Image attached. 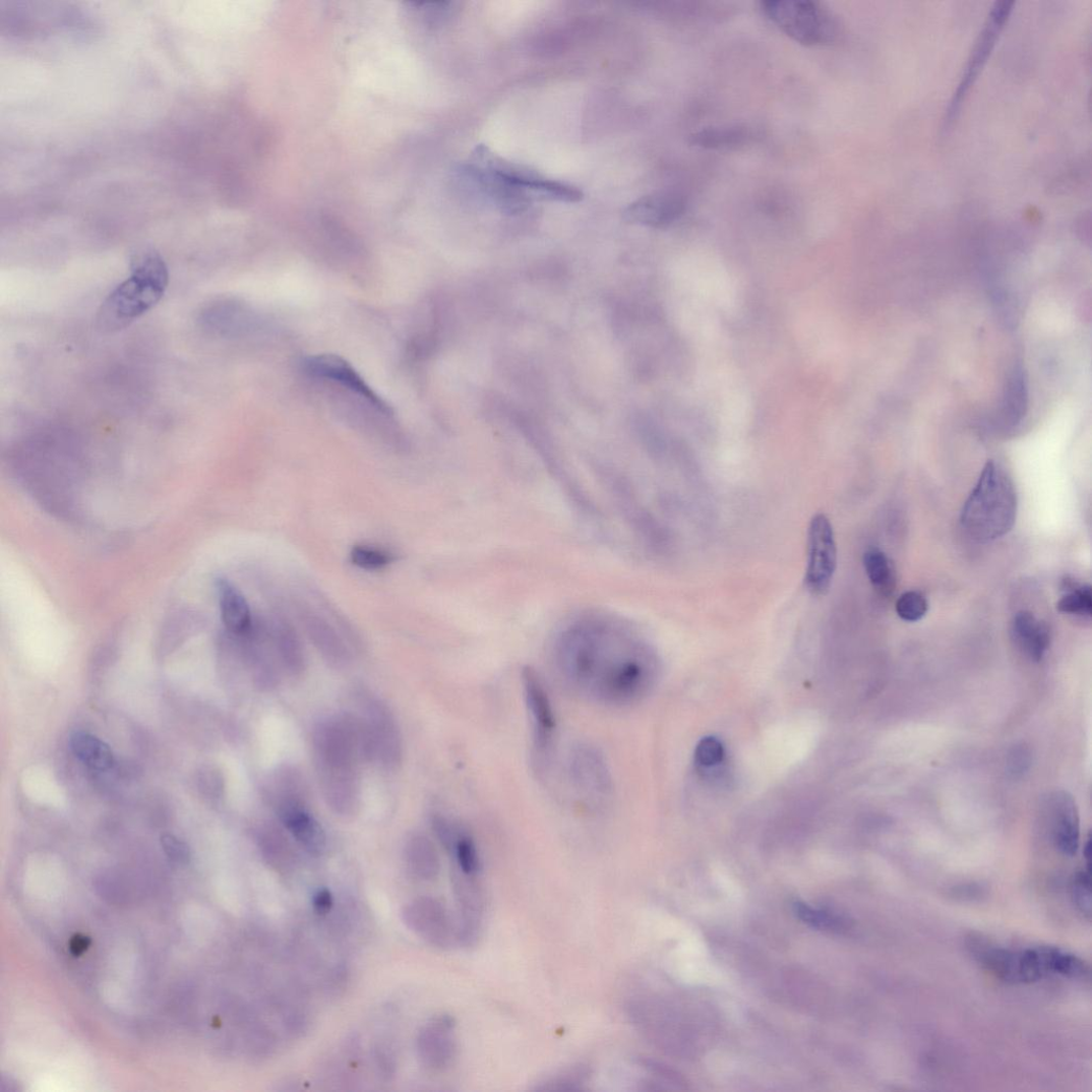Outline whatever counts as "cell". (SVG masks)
Listing matches in <instances>:
<instances>
[{"instance_id":"6da1fadb","label":"cell","mask_w":1092,"mask_h":1092,"mask_svg":"<svg viewBox=\"0 0 1092 1092\" xmlns=\"http://www.w3.org/2000/svg\"><path fill=\"white\" fill-rule=\"evenodd\" d=\"M555 663L564 684L586 701L623 708L641 701L654 680L650 650L624 623L591 616L562 631Z\"/></svg>"},{"instance_id":"7a4b0ae2","label":"cell","mask_w":1092,"mask_h":1092,"mask_svg":"<svg viewBox=\"0 0 1092 1092\" xmlns=\"http://www.w3.org/2000/svg\"><path fill=\"white\" fill-rule=\"evenodd\" d=\"M466 171L506 214L526 211L535 200L575 203L583 198L578 188L507 162L484 144L475 147Z\"/></svg>"},{"instance_id":"3957f363","label":"cell","mask_w":1092,"mask_h":1092,"mask_svg":"<svg viewBox=\"0 0 1092 1092\" xmlns=\"http://www.w3.org/2000/svg\"><path fill=\"white\" fill-rule=\"evenodd\" d=\"M169 274L162 255L143 250L132 260V276L120 284L103 302L98 325L104 332L124 329L155 308L168 287Z\"/></svg>"},{"instance_id":"277c9868","label":"cell","mask_w":1092,"mask_h":1092,"mask_svg":"<svg viewBox=\"0 0 1092 1092\" xmlns=\"http://www.w3.org/2000/svg\"><path fill=\"white\" fill-rule=\"evenodd\" d=\"M1018 497L1010 475L989 462L961 511V526L975 541L988 543L1009 535L1017 520Z\"/></svg>"},{"instance_id":"5b68a950","label":"cell","mask_w":1092,"mask_h":1092,"mask_svg":"<svg viewBox=\"0 0 1092 1092\" xmlns=\"http://www.w3.org/2000/svg\"><path fill=\"white\" fill-rule=\"evenodd\" d=\"M761 8L786 36L805 47H821L833 43L839 25L832 12L821 4L805 0H770Z\"/></svg>"},{"instance_id":"8992f818","label":"cell","mask_w":1092,"mask_h":1092,"mask_svg":"<svg viewBox=\"0 0 1092 1092\" xmlns=\"http://www.w3.org/2000/svg\"><path fill=\"white\" fill-rule=\"evenodd\" d=\"M522 685L533 728V764L543 774L550 767L555 746V712L548 691L533 669L524 670Z\"/></svg>"},{"instance_id":"52a82bcc","label":"cell","mask_w":1092,"mask_h":1092,"mask_svg":"<svg viewBox=\"0 0 1092 1092\" xmlns=\"http://www.w3.org/2000/svg\"><path fill=\"white\" fill-rule=\"evenodd\" d=\"M1014 5V2L1003 0V2H996L989 12L986 23L984 27H982L975 42V46L968 59L964 73L961 75L957 89L948 108L946 117L947 127L956 120L972 85L978 78L982 68L985 67L1005 24H1007L1010 19Z\"/></svg>"},{"instance_id":"ba28073f","label":"cell","mask_w":1092,"mask_h":1092,"mask_svg":"<svg viewBox=\"0 0 1092 1092\" xmlns=\"http://www.w3.org/2000/svg\"><path fill=\"white\" fill-rule=\"evenodd\" d=\"M567 767L574 790L589 806H603L613 795L614 782L608 763L595 746H575Z\"/></svg>"},{"instance_id":"9c48e42d","label":"cell","mask_w":1092,"mask_h":1092,"mask_svg":"<svg viewBox=\"0 0 1092 1092\" xmlns=\"http://www.w3.org/2000/svg\"><path fill=\"white\" fill-rule=\"evenodd\" d=\"M838 564V548L832 522L823 513L813 517L807 532L804 583L813 595H825L832 586Z\"/></svg>"},{"instance_id":"30bf717a","label":"cell","mask_w":1092,"mask_h":1092,"mask_svg":"<svg viewBox=\"0 0 1092 1092\" xmlns=\"http://www.w3.org/2000/svg\"><path fill=\"white\" fill-rule=\"evenodd\" d=\"M304 369L311 376L339 383L343 387L352 390L365 400L376 411L391 417L392 410L369 387L357 370L344 359L335 355H320L310 357L304 361Z\"/></svg>"},{"instance_id":"8fae6325","label":"cell","mask_w":1092,"mask_h":1092,"mask_svg":"<svg viewBox=\"0 0 1092 1092\" xmlns=\"http://www.w3.org/2000/svg\"><path fill=\"white\" fill-rule=\"evenodd\" d=\"M686 204L685 196L679 191H658L629 204L623 211V220L632 225L666 228L680 220Z\"/></svg>"},{"instance_id":"7c38bea8","label":"cell","mask_w":1092,"mask_h":1092,"mask_svg":"<svg viewBox=\"0 0 1092 1092\" xmlns=\"http://www.w3.org/2000/svg\"><path fill=\"white\" fill-rule=\"evenodd\" d=\"M367 722L370 736V760H378L387 768H396L402 760L399 730L387 710L378 702L367 703Z\"/></svg>"},{"instance_id":"4fadbf2b","label":"cell","mask_w":1092,"mask_h":1092,"mask_svg":"<svg viewBox=\"0 0 1092 1092\" xmlns=\"http://www.w3.org/2000/svg\"><path fill=\"white\" fill-rule=\"evenodd\" d=\"M1053 841L1060 853L1074 857L1080 847V818L1072 795L1060 791L1048 801Z\"/></svg>"},{"instance_id":"5bb4252c","label":"cell","mask_w":1092,"mask_h":1092,"mask_svg":"<svg viewBox=\"0 0 1092 1092\" xmlns=\"http://www.w3.org/2000/svg\"><path fill=\"white\" fill-rule=\"evenodd\" d=\"M297 614L305 632L327 663L344 667L351 661L346 645L329 621L304 605L299 606Z\"/></svg>"},{"instance_id":"9a60e30c","label":"cell","mask_w":1092,"mask_h":1092,"mask_svg":"<svg viewBox=\"0 0 1092 1092\" xmlns=\"http://www.w3.org/2000/svg\"><path fill=\"white\" fill-rule=\"evenodd\" d=\"M270 640L277 658L293 675L301 674L307 660L295 627L288 617L274 613L267 618Z\"/></svg>"},{"instance_id":"2e32d148","label":"cell","mask_w":1092,"mask_h":1092,"mask_svg":"<svg viewBox=\"0 0 1092 1092\" xmlns=\"http://www.w3.org/2000/svg\"><path fill=\"white\" fill-rule=\"evenodd\" d=\"M1012 634L1017 646L1036 663L1043 660L1051 645L1050 627L1030 611H1020L1015 616Z\"/></svg>"},{"instance_id":"e0dca14e","label":"cell","mask_w":1092,"mask_h":1092,"mask_svg":"<svg viewBox=\"0 0 1092 1092\" xmlns=\"http://www.w3.org/2000/svg\"><path fill=\"white\" fill-rule=\"evenodd\" d=\"M217 589L222 619L227 629L235 636L248 634L254 618L245 597L228 580L218 581Z\"/></svg>"},{"instance_id":"ac0fdd59","label":"cell","mask_w":1092,"mask_h":1092,"mask_svg":"<svg viewBox=\"0 0 1092 1092\" xmlns=\"http://www.w3.org/2000/svg\"><path fill=\"white\" fill-rule=\"evenodd\" d=\"M1029 386L1025 371L1021 364L1014 367L1012 374L1004 389L1000 404L998 422L1004 429L1017 427L1028 412Z\"/></svg>"},{"instance_id":"d6986e66","label":"cell","mask_w":1092,"mask_h":1092,"mask_svg":"<svg viewBox=\"0 0 1092 1092\" xmlns=\"http://www.w3.org/2000/svg\"><path fill=\"white\" fill-rule=\"evenodd\" d=\"M279 814L302 847L314 855L322 853L325 848L323 829L310 813L305 811L303 804L286 806V809L283 807Z\"/></svg>"},{"instance_id":"ffe728a7","label":"cell","mask_w":1092,"mask_h":1092,"mask_svg":"<svg viewBox=\"0 0 1092 1092\" xmlns=\"http://www.w3.org/2000/svg\"><path fill=\"white\" fill-rule=\"evenodd\" d=\"M452 1030L451 1020L445 1018L434 1023L425 1036L426 1059L435 1069L446 1068L454 1057L456 1043Z\"/></svg>"},{"instance_id":"44dd1931","label":"cell","mask_w":1092,"mask_h":1092,"mask_svg":"<svg viewBox=\"0 0 1092 1092\" xmlns=\"http://www.w3.org/2000/svg\"><path fill=\"white\" fill-rule=\"evenodd\" d=\"M70 746L74 755L86 767L97 771H106L113 767L114 753L112 749L103 740L90 733H74L70 738Z\"/></svg>"},{"instance_id":"7402d4cb","label":"cell","mask_w":1092,"mask_h":1092,"mask_svg":"<svg viewBox=\"0 0 1092 1092\" xmlns=\"http://www.w3.org/2000/svg\"><path fill=\"white\" fill-rule=\"evenodd\" d=\"M420 924L431 943L439 947H448L452 942L453 929L443 906L435 901L420 904Z\"/></svg>"},{"instance_id":"603a6c76","label":"cell","mask_w":1092,"mask_h":1092,"mask_svg":"<svg viewBox=\"0 0 1092 1092\" xmlns=\"http://www.w3.org/2000/svg\"><path fill=\"white\" fill-rule=\"evenodd\" d=\"M752 137L751 130L747 127H712L690 135L689 143L697 147L720 149L737 147L747 143Z\"/></svg>"},{"instance_id":"cb8c5ba5","label":"cell","mask_w":1092,"mask_h":1092,"mask_svg":"<svg viewBox=\"0 0 1092 1092\" xmlns=\"http://www.w3.org/2000/svg\"><path fill=\"white\" fill-rule=\"evenodd\" d=\"M410 863L420 876L430 879L438 875L440 861L432 842L426 837H414L408 846Z\"/></svg>"},{"instance_id":"d4e9b609","label":"cell","mask_w":1092,"mask_h":1092,"mask_svg":"<svg viewBox=\"0 0 1092 1092\" xmlns=\"http://www.w3.org/2000/svg\"><path fill=\"white\" fill-rule=\"evenodd\" d=\"M451 851L459 871L465 876L477 877L480 870V858L475 841L462 827H458L457 833L447 848Z\"/></svg>"},{"instance_id":"484cf974","label":"cell","mask_w":1092,"mask_h":1092,"mask_svg":"<svg viewBox=\"0 0 1092 1092\" xmlns=\"http://www.w3.org/2000/svg\"><path fill=\"white\" fill-rule=\"evenodd\" d=\"M794 912L799 920L814 928L842 931L850 926V922L844 916L832 911L814 909L803 903H795Z\"/></svg>"},{"instance_id":"4316f807","label":"cell","mask_w":1092,"mask_h":1092,"mask_svg":"<svg viewBox=\"0 0 1092 1092\" xmlns=\"http://www.w3.org/2000/svg\"><path fill=\"white\" fill-rule=\"evenodd\" d=\"M864 567L872 586L887 593L893 584V567L887 555L877 549L868 550L864 554Z\"/></svg>"},{"instance_id":"83f0119b","label":"cell","mask_w":1092,"mask_h":1092,"mask_svg":"<svg viewBox=\"0 0 1092 1092\" xmlns=\"http://www.w3.org/2000/svg\"><path fill=\"white\" fill-rule=\"evenodd\" d=\"M1058 601L1057 609L1060 613L1080 617H1091L1092 593L1090 586H1072Z\"/></svg>"},{"instance_id":"f1b7e54d","label":"cell","mask_w":1092,"mask_h":1092,"mask_svg":"<svg viewBox=\"0 0 1092 1092\" xmlns=\"http://www.w3.org/2000/svg\"><path fill=\"white\" fill-rule=\"evenodd\" d=\"M352 562L365 571H380L385 569L397 557L386 551L370 548L366 545H356L351 552Z\"/></svg>"},{"instance_id":"f546056e","label":"cell","mask_w":1092,"mask_h":1092,"mask_svg":"<svg viewBox=\"0 0 1092 1092\" xmlns=\"http://www.w3.org/2000/svg\"><path fill=\"white\" fill-rule=\"evenodd\" d=\"M927 600L920 593H905L897 602V613L901 619L907 622L920 621L927 614Z\"/></svg>"},{"instance_id":"4dcf8cb0","label":"cell","mask_w":1092,"mask_h":1092,"mask_svg":"<svg viewBox=\"0 0 1092 1092\" xmlns=\"http://www.w3.org/2000/svg\"><path fill=\"white\" fill-rule=\"evenodd\" d=\"M725 750L722 742L715 737H706L699 742L694 759L697 766L710 769L723 761Z\"/></svg>"},{"instance_id":"1f68e13d","label":"cell","mask_w":1092,"mask_h":1092,"mask_svg":"<svg viewBox=\"0 0 1092 1092\" xmlns=\"http://www.w3.org/2000/svg\"><path fill=\"white\" fill-rule=\"evenodd\" d=\"M1073 899L1078 909L1090 919L1091 916V869L1077 872L1073 881Z\"/></svg>"},{"instance_id":"d6a6232c","label":"cell","mask_w":1092,"mask_h":1092,"mask_svg":"<svg viewBox=\"0 0 1092 1092\" xmlns=\"http://www.w3.org/2000/svg\"><path fill=\"white\" fill-rule=\"evenodd\" d=\"M1032 766L1031 749L1025 744H1017L1008 756V772L1013 778H1021Z\"/></svg>"},{"instance_id":"836d02e7","label":"cell","mask_w":1092,"mask_h":1092,"mask_svg":"<svg viewBox=\"0 0 1092 1092\" xmlns=\"http://www.w3.org/2000/svg\"><path fill=\"white\" fill-rule=\"evenodd\" d=\"M162 847L167 857L178 864H187L190 859L188 845L181 839L172 835H165L161 839Z\"/></svg>"},{"instance_id":"e575fe53","label":"cell","mask_w":1092,"mask_h":1092,"mask_svg":"<svg viewBox=\"0 0 1092 1092\" xmlns=\"http://www.w3.org/2000/svg\"><path fill=\"white\" fill-rule=\"evenodd\" d=\"M313 905L317 913L325 914L330 911L333 906L332 894L329 890H319L313 899Z\"/></svg>"},{"instance_id":"d590c367","label":"cell","mask_w":1092,"mask_h":1092,"mask_svg":"<svg viewBox=\"0 0 1092 1092\" xmlns=\"http://www.w3.org/2000/svg\"><path fill=\"white\" fill-rule=\"evenodd\" d=\"M92 946V938L81 933H76L70 942L71 954L75 957L82 955Z\"/></svg>"},{"instance_id":"8d00e7d4","label":"cell","mask_w":1092,"mask_h":1092,"mask_svg":"<svg viewBox=\"0 0 1092 1092\" xmlns=\"http://www.w3.org/2000/svg\"><path fill=\"white\" fill-rule=\"evenodd\" d=\"M201 781L203 782L204 789H205L206 793H208V794H211V795L216 796V795L220 794L222 792V790H223V788H222L223 781L220 778V776H218L217 774H214V772L206 773L203 776Z\"/></svg>"},{"instance_id":"74e56055","label":"cell","mask_w":1092,"mask_h":1092,"mask_svg":"<svg viewBox=\"0 0 1092 1092\" xmlns=\"http://www.w3.org/2000/svg\"><path fill=\"white\" fill-rule=\"evenodd\" d=\"M1084 857L1086 860V868L1091 869V838L1088 837L1084 846Z\"/></svg>"}]
</instances>
